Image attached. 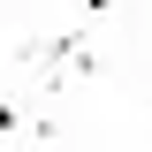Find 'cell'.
I'll list each match as a JSON object with an SVG mask.
<instances>
[{"mask_svg": "<svg viewBox=\"0 0 152 152\" xmlns=\"http://www.w3.org/2000/svg\"><path fill=\"white\" fill-rule=\"evenodd\" d=\"M0 129H15V107H8V99H0Z\"/></svg>", "mask_w": 152, "mask_h": 152, "instance_id": "obj_1", "label": "cell"}]
</instances>
